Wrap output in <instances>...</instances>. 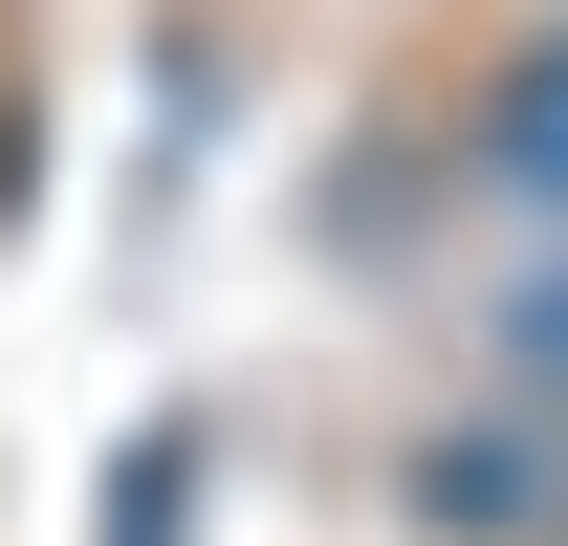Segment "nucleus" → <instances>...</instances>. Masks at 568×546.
<instances>
[{
	"label": "nucleus",
	"instance_id": "obj_1",
	"mask_svg": "<svg viewBox=\"0 0 568 546\" xmlns=\"http://www.w3.org/2000/svg\"><path fill=\"white\" fill-rule=\"evenodd\" d=\"M481 198H525V219H568V22L525 44V67L481 88Z\"/></svg>",
	"mask_w": 568,
	"mask_h": 546
},
{
	"label": "nucleus",
	"instance_id": "obj_2",
	"mask_svg": "<svg viewBox=\"0 0 568 546\" xmlns=\"http://www.w3.org/2000/svg\"><path fill=\"white\" fill-rule=\"evenodd\" d=\"M416 503H437V525H525V503H547V481L503 459V437H437V459H416Z\"/></svg>",
	"mask_w": 568,
	"mask_h": 546
},
{
	"label": "nucleus",
	"instance_id": "obj_3",
	"mask_svg": "<svg viewBox=\"0 0 568 546\" xmlns=\"http://www.w3.org/2000/svg\"><path fill=\"white\" fill-rule=\"evenodd\" d=\"M503 350H525V394H568V284H525V328H503Z\"/></svg>",
	"mask_w": 568,
	"mask_h": 546
}]
</instances>
